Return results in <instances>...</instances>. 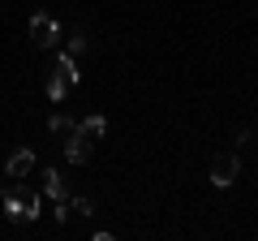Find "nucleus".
<instances>
[{
    "instance_id": "9",
    "label": "nucleus",
    "mask_w": 258,
    "mask_h": 241,
    "mask_svg": "<svg viewBox=\"0 0 258 241\" xmlns=\"http://www.w3.org/2000/svg\"><path fill=\"white\" fill-rule=\"evenodd\" d=\"M47 130H52V138H74V134H78V120L74 116H64V112H56V116L52 120H47Z\"/></svg>"
},
{
    "instance_id": "12",
    "label": "nucleus",
    "mask_w": 258,
    "mask_h": 241,
    "mask_svg": "<svg viewBox=\"0 0 258 241\" xmlns=\"http://www.w3.org/2000/svg\"><path fill=\"white\" fill-rule=\"evenodd\" d=\"M69 207H74V211L82 215V220H86V215H95V198H91V194H78V198H74Z\"/></svg>"
},
{
    "instance_id": "13",
    "label": "nucleus",
    "mask_w": 258,
    "mask_h": 241,
    "mask_svg": "<svg viewBox=\"0 0 258 241\" xmlns=\"http://www.w3.org/2000/svg\"><path fill=\"white\" fill-rule=\"evenodd\" d=\"M56 224H69V220H74V207H69V203H56Z\"/></svg>"
},
{
    "instance_id": "3",
    "label": "nucleus",
    "mask_w": 258,
    "mask_h": 241,
    "mask_svg": "<svg viewBox=\"0 0 258 241\" xmlns=\"http://www.w3.org/2000/svg\"><path fill=\"white\" fill-rule=\"evenodd\" d=\"M30 39H35V47H56L60 43V26H56L52 18H47V13H35V18H30Z\"/></svg>"
},
{
    "instance_id": "8",
    "label": "nucleus",
    "mask_w": 258,
    "mask_h": 241,
    "mask_svg": "<svg viewBox=\"0 0 258 241\" xmlns=\"http://www.w3.org/2000/svg\"><path fill=\"white\" fill-rule=\"evenodd\" d=\"M43 95H47L52 103H60L64 95H69V82H64V78L56 74V69H47V74H43Z\"/></svg>"
},
{
    "instance_id": "1",
    "label": "nucleus",
    "mask_w": 258,
    "mask_h": 241,
    "mask_svg": "<svg viewBox=\"0 0 258 241\" xmlns=\"http://www.w3.org/2000/svg\"><path fill=\"white\" fill-rule=\"evenodd\" d=\"M0 211H5V220H9V228H26V224H35L39 215V194L26 186V176L22 181H9V190L0 194Z\"/></svg>"
},
{
    "instance_id": "14",
    "label": "nucleus",
    "mask_w": 258,
    "mask_h": 241,
    "mask_svg": "<svg viewBox=\"0 0 258 241\" xmlns=\"http://www.w3.org/2000/svg\"><path fill=\"white\" fill-rule=\"evenodd\" d=\"M249 142H254V134L241 130V134H237V151H249Z\"/></svg>"
},
{
    "instance_id": "6",
    "label": "nucleus",
    "mask_w": 258,
    "mask_h": 241,
    "mask_svg": "<svg viewBox=\"0 0 258 241\" xmlns=\"http://www.w3.org/2000/svg\"><path fill=\"white\" fill-rule=\"evenodd\" d=\"M91 147L95 142H86L82 134H74V138H64V159H69V164H86V159H91Z\"/></svg>"
},
{
    "instance_id": "4",
    "label": "nucleus",
    "mask_w": 258,
    "mask_h": 241,
    "mask_svg": "<svg viewBox=\"0 0 258 241\" xmlns=\"http://www.w3.org/2000/svg\"><path fill=\"white\" fill-rule=\"evenodd\" d=\"M30 168H35V151L30 147H18L9 155V164H5V176L9 181H22V176H30Z\"/></svg>"
},
{
    "instance_id": "5",
    "label": "nucleus",
    "mask_w": 258,
    "mask_h": 241,
    "mask_svg": "<svg viewBox=\"0 0 258 241\" xmlns=\"http://www.w3.org/2000/svg\"><path fill=\"white\" fill-rule=\"evenodd\" d=\"M43 194L52 198V203H64V198H69V186H64V176L56 172V168H43Z\"/></svg>"
},
{
    "instance_id": "7",
    "label": "nucleus",
    "mask_w": 258,
    "mask_h": 241,
    "mask_svg": "<svg viewBox=\"0 0 258 241\" xmlns=\"http://www.w3.org/2000/svg\"><path fill=\"white\" fill-rule=\"evenodd\" d=\"M52 69H56V74H60L69 86H78V82H82V74H78V56H69V52H60V56H56V61H52Z\"/></svg>"
},
{
    "instance_id": "10",
    "label": "nucleus",
    "mask_w": 258,
    "mask_h": 241,
    "mask_svg": "<svg viewBox=\"0 0 258 241\" xmlns=\"http://www.w3.org/2000/svg\"><path fill=\"white\" fill-rule=\"evenodd\" d=\"M78 134H82L86 142H99L103 134H108V120H103V116H86L82 125H78Z\"/></svg>"
},
{
    "instance_id": "2",
    "label": "nucleus",
    "mask_w": 258,
    "mask_h": 241,
    "mask_svg": "<svg viewBox=\"0 0 258 241\" xmlns=\"http://www.w3.org/2000/svg\"><path fill=\"white\" fill-rule=\"evenodd\" d=\"M237 172H241V151H220V155L211 159V181L220 190H228L232 181H237Z\"/></svg>"
},
{
    "instance_id": "11",
    "label": "nucleus",
    "mask_w": 258,
    "mask_h": 241,
    "mask_svg": "<svg viewBox=\"0 0 258 241\" xmlns=\"http://www.w3.org/2000/svg\"><path fill=\"white\" fill-rule=\"evenodd\" d=\"M64 52H69V56H82V52H86V30H69V39H64Z\"/></svg>"
}]
</instances>
